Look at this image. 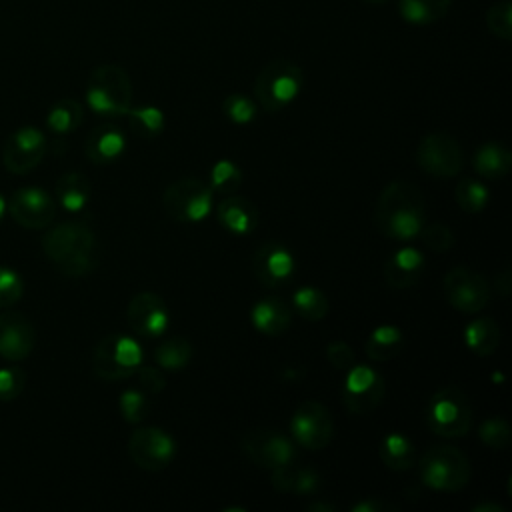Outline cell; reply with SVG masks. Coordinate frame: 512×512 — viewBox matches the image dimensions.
I'll return each instance as SVG.
<instances>
[{"label":"cell","mask_w":512,"mask_h":512,"mask_svg":"<svg viewBox=\"0 0 512 512\" xmlns=\"http://www.w3.org/2000/svg\"><path fill=\"white\" fill-rule=\"evenodd\" d=\"M478 436H480V440H482L486 446H490V448H494V450H504V448H508L510 438H512L508 422H506L504 418H498V416L484 420L482 426H480Z\"/></svg>","instance_id":"obj_38"},{"label":"cell","mask_w":512,"mask_h":512,"mask_svg":"<svg viewBox=\"0 0 512 512\" xmlns=\"http://www.w3.org/2000/svg\"><path fill=\"white\" fill-rule=\"evenodd\" d=\"M80 122H82V106L74 98H64L56 102L46 116L48 128L56 134H68L76 130Z\"/></svg>","instance_id":"obj_32"},{"label":"cell","mask_w":512,"mask_h":512,"mask_svg":"<svg viewBox=\"0 0 512 512\" xmlns=\"http://www.w3.org/2000/svg\"><path fill=\"white\" fill-rule=\"evenodd\" d=\"M44 154H46L44 134L34 126H24L16 130L12 136H8L2 150V162H4V168L12 174H26L42 162Z\"/></svg>","instance_id":"obj_16"},{"label":"cell","mask_w":512,"mask_h":512,"mask_svg":"<svg viewBox=\"0 0 512 512\" xmlns=\"http://www.w3.org/2000/svg\"><path fill=\"white\" fill-rule=\"evenodd\" d=\"M6 210L10 212L16 224L36 230V228L48 226L54 220L56 202L46 190L36 186H26V188H18L10 196Z\"/></svg>","instance_id":"obj_15"},{"label":"cell","mask_w":512,"mask_h":512,"mask_svg":"<svg viewBox=\"0 0 512 512\" xmlns=\"http://www.w3.org/2000/svg\"><path fill=\"white\" fill-rule=\"evenodd\" d=\"M346 372L348 374L342 388L344 406L352 414H360V416L372 412L382 402L384 378L376 370L364 364L352 366Z\"/></svg>","instance_id":"obj_14"},{"label":"cell","mask_w":512,"mask_h":512,"mask_svg":"<svg viewBox=\"0 0 512 512\" xmlns=\"http://www.w3.org/2000/svg\"><path fill=\"white\" fill-rule=\"evenodd\" d=\"M306 508H308L310 512H318V510H322V512H334V510H336L334 504H324V502H312V504H308Z\"/></svg>","instance_id":"obj_49"},{"label":"cell","mask_w":512,"mask_h":512,"mask_svg":"<svg viewBox=\"0 0 512 512\" xmlns=\"http://www.w3.org/2000/svg\"><path fill=\"white\" fill-rule=\"evenodd\" d=\"M216 216L220 224L232 234H248L256 228L258 212L256 206L244 196L228 194L216 208Z\"/></svg>","instance_id":"obj_22"},{"label":"cell","mask_w":512,"mask_h":512,"mask_svg":"<svg viewBox=\"0 0 512 512\" xmlns=\"http://www.w3.org/2000/svg\"><path fill=\"white\" fill-rule=\"evenodd\" d=\"M464 342H466V346L474 354L490 356L498 348V344H500V328L488 316L476 318V320L466 324V328H464Z\"/></svg>","instance_id":"obj_28"},{"label":"cell","mask_w":512,"mask_h":512,"mask_svg":"<svg viewBox=\"0 0 512 512\" xmlns=\"http://www.w3.org/2000/svg\"><path fill=\"white\" fill-rule=\"evenodd\" d=\"M90 182L80 172H66L56 182V198L68 212H80L90 200Z\"/></svg>","instance_id":"obj_27"},{"label":"cell","mask_w":512,"mask_h":512,"mask_svg":"<svg viewBox=\"0 0 512 512\" xmlns=\"http://www.w3.org/2000/svg\"><path fill=\"white\" fill-rule=\"evenodd\" d=\"M290 434L300 446L308 450H322L332 440L334 420L324 404L308 400L300 404L292 414Z\"/></svg>","instance_id":"obj_11"},{"label":"cell","mask_w":512,"mask_h":512,"mask_svg":"<svg viewBox=\"0 0 512 512\" xmlns=\"http://www.w3.org/2000/svg\"><path fill=\"white\" fill-rule=\"evenodd\" d=\"M142 364L140 344L124 334L104 336L92 354V368L102 380H122L136 374Z\"/></svg>","instance_id":"obj_7"},{"label":"cell","mask_w":512,"mask_h":512,"mask_svg":"<svg viewBox=\"0 0 512 512\" xmlns=\"http://www.w3.org/2000/svg\"><path fill=\"white\" fill-rule=\"evenodd\" d=\"M444 294L452 308L474 314L488 306L490 284L482 274L464 266H456L444 276Z\"/></svg>","instance_id":"obj_10"},{"label":"cell","mask_w":512,"mask_h":512,"mask_svg":"<svg viewBox=\"0 0 512 512\" xmlns=\"http://www.w3.org/2000/svg\"><path fill=\"white\" fill-rule=\"evenodd\" d=\"M380 458L392 470H408L414 466V444L400 432H390L380 442Z\"/></svg>","instance_id":"obj_29"},{"label":"cell","mask_w":512,"mask_h":512,"mask_svg":"<svg viewBox=\"0 0 512 512\" xmlns=\"http://www.w3.org/2000/svg\"><path fill=\"white\" fill-rule=\"evenodd\" d=\"M250 320L258 332H262L266 336H278L290 326L292 314L284 300L272 296V298H264L252 306Z\"/></svg>","instance_id":"obj_24"},{"label":"cell","mask_w":512,"mask_h":512,"mask_svg":"<svg viewBox=\"0 0 512 512\" xmlns=\"http://www.w3.org/2000/svg\"><path fill=\"white\" fill-rule=\"evenodd\" d=\"M128 322L132 330L146 338L162 336L168 328V308L154 292H140L128 304Z\"/></svg>","instance_id":"obj_17"},{"label":"cell","mask_w":512,"mask_h":512,"mask_svg":"<svg viewBox=\"0 0 512 512\" xmlns=\"http://www.w3.org/2000/svg\"><path fill=\"white\" fill-rule=\"evenodd\" d=\"M36 344V332L30 320L18 312L0 314V356L18 362L30 356Z\"/></svg>","instance_id":"obj_19"},{"label":"cell","mask_w":512,"mask_h":512,"mask_svg":"<svg viewBox=\"0 0 512 512\" xmlns=\"http://www.w3.org/2000/svg\"><path fill=\"white\" fill-rule=\"evenodd\" d=\"M426 422L438 436L458 438L472 426V408L466 394L454 386L440 388L428 402Z\"/></svg>","instance_id":"obj_6"},{"label":"cell","mask_w":512,"mask_h":512,"mask_svg":"<svg viewBox=\"0 0 512 512\" xmlns=\"http://www.w3.org/2000/svg\"><path fill=\"white\" fill-rule=\"evenodd\" d=\"M486 26L490 34L508 42L512 40V2L498 0L486 10Z\"/></svg>","instance_id":"obj_37"},{"label":"cell","mask_w":512,"mask_h":512,"mask_svg":"<svg viewBox=\"0 0 512 512\" xmlns=\"http://www.w3.org/2000/svg\"><path fill=\"white\" fill-rule=\"evenodd\" d=\"M326 358L328 362L336 368V370H348L354 366L356 362V356H354V350L352 346H348L346 342L342 340H334L328 344L326 348Z\"/></svg>","instance_id":"obj_44"},{"label":"cell","mask_w":512,"mask_h":512,"mask_svg":"<svg viewBox=\"0 0 512 512\" xmlns=\"http://www.w3.org/2000/svg\"><path fill=\"white\" fill-rule=\"evenodd\" d=\"M192 344L182 338V336H172L164 340L156 350H154V360L164 368V370H182L188 366L192 360Z\"/></svg>","instance_id":"obj_31"},{"label":"cell","mask_w":512,"mask_h":512,"mask_svg":"<svg viewBox=\"0 0 512 512\" xmlns=\"http://www.w3.org/2000/svg\"><path fill=\"white\" fill-rule=\"evenodd\" d=\"M42 250L64 276H84L96 266V236L80 222H62L42 238Z\"/></svg>","instance_id":"obj_2"},{"label":"cell","mask_w":512,"mask_h":512,"mask_svg":"<svg viewBox=\"0 0 512 512\" xmlns=\"http://www.w3.org/2000/svg\"><path fill=\"white\" fill-rule=\"evenodd\" d=\"M350 510L352 512H384V510H396V508L392 504H388V502L370 498V500H360V502L352 504Z\"/></svg>","instance_id":"obj_46"},{"label":"cell","mask_w":512,"mask_h":512,"mask_svg":"<svg viewBox=\"0 0 512 512\" xmlns=\"http://www.w3.org/2000/svg\"><path fill=\"white\" fill-rule=\"evenodd\" d=\"M472 512H504V506H500L496 502H484V504H476L472 508Z\"/></svg>","instance_id":"obj_48"},{"label":"cell","mask_w":512,"mask_h":512,"mask_svg":"<svg viewBox=\"0 0 512 512\" xmlns=\"http://www.w3.org/2000/svg\"><path fill=\"white\" fill-rule=\"evenodd\" d=\"M424 270V256L420 250L412 246H404L396 250L384 264V278L386 282L396 288L404 290L414 286Z\"/></svg>","instance_id":"obj_20"},{"label":"cell","mask_w":512,"mask_h":512,"mask_svg":"<svg viewBox=\"0 0 512 512\" xmlns=\"http://www.w3.org/2000/svg\"><path fill=\"white\" fill-rule=\"evenodd\" d=\"M456 202L464 212H480L486 208L488 204V188L484 184H480L474 178H464L456 184L454 190Z\"/></svg>","instance_id":"obj_35"},{"label":"cell","mask_w":512,"mask_h":512,"mask_svg":"<svg viewBox=\"0 0 512 512\" xmlns=\"http://www.w3.org/2000/svg\"><path fill=\"white\" fill-rule=\"evenodd\" d=\"M128 454L136 466L158 472L172 462L176 454V442L162 428L144 426L132 432L128 440Z\"/></svg>","instance_id":"obj_12"},{"label":"cell","mask_w":512,"mask_h":512,"mask_svg":"<svg viewBox=\"0 0 512 512\" xmlns=\"http://www.w3.org/2000/svg\"><path fill=\"white\" fill-rule=\"evenodd\" d=\"M304 88V72L286 58L268 62L256 76L254 94L266 112H278L292 104Z\"/></svg>","instance_id":"obj_4"},{"label":"cell","mask_w":512,"mask_h":512,"mask_svg":"<svg viewBox=\"0 0 512 512\" xmlns=\"http://www.w3.org/2000/svg\"><path fill=\"white\" fill-rule=\"evenodd\" d=\"M292 304L300 316H304L306 320H312V322L322 320L328 314V298L322 290H318L314 286L298 288L292 294Z\"/></svg>","instance_id":"obj_33"},{"label":"cell","mask_w":512,"mask_h":512,"mask_svg":"<svg viewBox=\"0 0 512 512\" xmlns=\"http://www.w3.org/2000/svg\"><path fill=\"white\" fill-rule=\"evenodd\" d=\"M136 372H138V382H140L142 390H146L150 394L160 392L164 388V384H166L164 374L158 368H154V366H142L140 364Z\"/></svg>","instance_id":"obj_45"},{"label":"cell","mask_w":512,"mask_h":512,"mask_svg":"<svg viewBox=\"0 0 512 512\" xmlns=\"http://www.w3.org/2000/svg\"><path fill=\"white\" fill-rule=\"evenodd\" d=\"M242 184V170L232 160H218L210 170V190L232 194Z\"/></svg>","instance_id":"obj_36"},{"label":"cell","mask_w":512,"mask_h":512,"mask_svg":"<svg viewBox=\"0 0 512 512\" xmlns=\"http://www.w3.org/2000/svg\"><path fill=\"white\" fill-rule=\"evenodd\" d=\"M454 0H398V14L406 24L430 26L442 20Z\"/></svg>","instance_id":"obj_26"},{"label":"cell","mask_w":512,"mask_h":512,"mask_svg":"<svg viewBox=\"0 0 512 512\" xmlns=\"http://www.w3.org/2000/svg\"><path fill=\"white\" fill-rule=\"evenodd\" d=\"M24 294L20 274L8 266H0V308L16 304Z\"/></svg>","instance_id":"obj_42"},{"label":"cell","mask_w":512,"mask_h":512,"mask_svg":"<svg viewBox=\"0 0 512 512\" xmlns=\"http://www.w3.org/2000/svg\"><path fill=\"white\" fill-rule=\"evenodd\" d=\"M418 234L422 236L424 246L430 248L432 252H446L454 246V234L442 222H432V224L424 222V226Z\"/></svg>","instance_id":"obj_41"},{"label":"cell","mask_w":512,"mask_h":512,"mask_svg":"<svg viewBox=\"0 0 512 512\" xmlns=\"http://www.w3.org/2000/svg\"><path fill=\"white\" fill-rule=\"evenodd\" d=\"M270 482L278 492L284 494H314L320 486V478L312 468L298 466L296 462L282 464L278 468H272Z\"/></svg>","instance_id":"obj_23"},{"label":"cell","mask_w":512,"mask_h":512,"mask_svg":"<svg viewBox=\"0 0 512 512\" xmlns=\"http://www.w3.org/2000/svg\"><path fill=\"white\" fill-rule=\"evenodd\" d=\"M26 374L12 366V368H2L0 370V400H14L22 390H24Z\"/></svg>","instance_id":"obj_43"},{"label":"cell","mask_w":512,"mask_h":512,"mask_svg":"<svg viewBox=\"0 0 512 512\" xmlns=\"http://www.w3.org/2000/svg\"><path fill=\"white\" fill-rule=\"evenodd\" d=\"M126 146L124 132L114 124H102L90 132L86 138V156L94 164H110L114 162Z\"/></svg>","instance_id":"obj_21"},{"label":"cell","mask_w":512,"mask_h":512,"mask_svg":"<svg viewBox=\"0 0 512 512\" xmlns=\"http://www.w3.org/2000/svg\"><path fill=\"white\" fill-rule=\"evenodd\" d=\"M164 208L178 222H202L212 210V190L196 178H180L164 190Z\"/></svg>","instance_id":"obj_8"},{"label":"cell","mask_w":512,"mask_h":512,"mask_svg":"<svg viewBox=\"0 0 512 512\" xmlns=\"http://www.w3.org/2000/svg\"><path fill=\"white\" fill-rule=\"evenodd\" d=\"M420 480L438 492L462 490L470 480V462L456 446H434L418 462Z\"/></svg>","instance_id":"obj_5"},{"label":"cell","mask_w":512,"mask_h":512,"mask_svg":"<svg viewBox=\"0 0 512 512\" xmlns=\"http://www.w3.org/2000/svg\"><path fill=\"white\" fill-rule=\"evenodd\" d=\"M510 286H512V280H510V270H502L498 276H496V288L502 296H508L510 292Z\"/></svg>","instance_id":"obj_47"},{"label":"cell","mask_w":512,"mask_h":512,"mask_svg":"<svg viewBox=\"0 0 512 512\" xmlns=\"http://www.w3.org/2000/svg\"><path fill=\"white\" fill-rule=\"evenodd\" d=\"M132 132L144 138H152L162 132L164 128V114L156 106H142V108H132L126 112Z\"/></svg>","instance_id":"obj_34"},{"label":"cell","mask_w":512,"mask_h":512,"mask_svg":"<svg viewBox=\"0 0 512 512\" xmlns=\"http://www.w3.org/2000/svg\"><path fill=\"white\" fill-rule=\"evenodd\" d=\"M254 274L268 288L286 284L294 274V256L280 242H266L254 252Z\"/></svg>","instance_id":"obj_18"},{"label":"cell","mask_w":512,"mask_h":512,"mask_svg":"<svg viewBox=\"0 0 512 512\" xmlns=\"http://www.w3.org/2000/svg\"><path fill=\"white\" fill-rule=\"evenodd\" d=\"M418 166L436 178H452L464 166V154L458 140L446 132L426 134L416 150Z\"/></svg>","instance_id":"obj_9"},{"label":"cell","mask_w":512,"mask_h":512,"mask_svg":"<svg viewBox=\"0 0 512 512\" xmlns=\"http://www.w3.org/2000/svg\"><path fill=\"white\" fill-rule=\"evenodd\" d=\"M86 102L100 116H126L132 106L128 72L118 64L94 68L86 86Z\"/></svg>","instance_id":"obj_3"},{"label":"cell","mask_w":512,"mask_h":512,"mask_svg":"<svg viewBox=\"0 0 512 512\" xmlns=\"http://www.w3.org/2000/svg\"><path fill=\"white\" fill-rule=\"evenodd\" d=\"M374 220L378 230L392 240H412L426 222V202L418 186L394 180L376 200Z\"/></svg>","instance_id":"obj_1"},{"label":"cell","mask_w":512,"mask_h":512,"mask_svg":"<svg viewBox=\"0 0 512 512\" xmlns=\"http://www.w3.org/2000/svg\"><path fill=\"white\" fill-rule=\"evenodd\" d=\"M150 410V404H148V398L144 392L140 390H124L122 396H120V412H122V418L130 424H138L146 418Z\"/></svg>","instance_id":"obj_40"},{"label":"cell","mask_w":512,"mask_h":512,"mask_svg":"<svg viewBox=\"0 0 512 512\" xmlns=\"http://www.w3.org/2000/svg\"><path fill=\"white\" fill-rule=\"evenodd\" d=\"M242 452L262 468H278L296 460L294 442L278 430L256 428L242 436Z\"/></svg>","instance_id":"obj_13"},{"label":"cell","mask_w":512,"mask_h":512,"mask_svg":"<svg viewBox=\"0 0 512 512\" xmlns=\"http://www.w3.org/2000/svg\"><path fill=\"white\" fill-rule=\"evenodd\" d=\"M222 110L234 124H248L256 116V102L244 94H230L222 102Z\"/></svg>","instance_id":"obj_39"},{"label":"cell","mask_w":512,"mask_h":512,"mask_svg":"<svg viewBox=\"0 0 512 512\" xmlns=\"http://www.w3.org/2000/svg\"><path fill=\"white\" fill-rule=\"evenodd\" d=\"M4 212H6V200H4V196L0 194V220H2V216H4Z\"/></svg>","instance_id":"obj_50"},{"label":"cell","mask_w":512,"mask_h":512,"mask_svg":"<svg viewBox=\"0 0 512 512\" xmlns=\"http://www.w3.org/2000/svg\"><path fill=\"white\" fill-rule=\"evenodd\" d=\"M402 342H404L402 330L392 324H384V326H378L376 330H372V334L366 342V354L376 362H386L400 354Z\"/></svg>","instance_id":"obj_30"},{"label":"cell","mask_w":512,"mask_h":512,"mask_svg":"<svg viewBox=\"0 0 512 512\" xmlns=\"http://www.w3.org/2000/svg\"><path fill=\"white\" fill-rule=\"evenodd\" d=\"M472 164L484 178H504L512 166V154L504 142H486L476 150Z\"/></svg>","instance_id":"obj_25"},{"label":"cell","mask_w":512,"mask_h":512,"mask_svg":"<svg viewBox=\"0 0 512 512\" xmlns=\"http://www.w3.org/2000/svg\"><path fill=\"white\" fill-rule=\"evenodd\" d=\"M364 2H368V4H372V6H380V4H386L388 0H364Z\"/></svg>","instance_id":"obj_51"},{"label":"cell","mask_w":512,"mask_h":512,"mask_svg":"<svg viewBox=\"0 0 512 512\" xmlns=\"http://www.w3.org/2000/svg\"><path fill=\"white\" fill-rule=\"evenodd\" d=\"M492 380H494V382H502V374H494Z\"/></svg>","instance_id":"obj_52"}]
</instances>
